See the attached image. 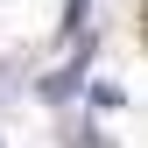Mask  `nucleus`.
Returning a JSON list of instances; mask_svg holds the SVG:
<instances>
[{
	"label": "nucleus",
	"instance_id": "obj_2",
	"mask_svg": "<svg viewBox=\"0 0 148 148\" xmlns=\"http://www.w3.org/2000/svg\"><path fill=\"white\" fill-rule=\"evenodd\" d=\"M85 99H92V113H120V106H127V92H120V85H92Z\"/></svg>",
	"mask_w": 148,
	"mask_h": 148
},
{
	"label": "nucleus",
	"instance_id": "obj_1",
	"mask_svg": "<svg viewBox=\"0 0 148 148\" xmlns=\"http://www.w3.org/2000/svg\"><path fill=\"white\" fill-rule=\"evenodd\" d=\"M92 49H99V35H85V42L71 49V64H64V71H49V78H42V99H49V106H64L71 92H78V78H85V64H92Z\"/></svg>",
	"mask_w": 148,
	"mask_h": 148
}]
</instances>
